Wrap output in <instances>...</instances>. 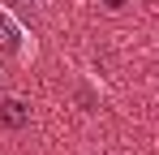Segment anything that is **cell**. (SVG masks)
I'll return each instance as SVG.
<instances>
[{"label": "cell", "instance_id": "obj_5", "mask_svg": "<svg viewBox=\"0 0 159 155\" xmlns=\"http://www.w3.org/2000/svg\"><path fill=\"white\" fill-rule=\"evenodd\" d=\"M0 82H4V73H0Z\"/></svg>", "mask_w": 159, "mask_h": 155}, {"label": "cell", "instance_id": "obj_3", "mask_svg": "<svg viewBox=\"0 0 159 155\" xmlns=\"http://www.w3.org/2000/svg\"><path fill=\"white\" fill-rule=\"evenodd\" d=\"M22 4H30V9H43V4H48V0H22Z\"/></svg>", "mask_w": 159, "mask_h": 155}, {"label": "cell", "instance_id": "obj_2", "mask_svg": "<svg viewBox=\"0 0 159 155\" xmlns=\"http://www.w3.org/2000/svg\"><path fill=\"white\" fill-rule=\"evenodd\" d=\"M0 121H4L9 129H22V125L30 121V108H26L22 99H4V103H0Z\"/></svg>", "mask_w": 159, "mask_h": 155}, {"label": "cell", "instance_id": "obj_4", "mask_svg": "<svg viewBox=\"0 0 159 155\" xmlns=\"http://www.w3.org/2000/svg\"><path fill=\"white\" fill-rule=\"evenodd\" d=\"M120 4H125V0H107V9H120Z\"/></svg>", "mask_w": 159, "mask_h": 155}, {"label": "cell", "instance_id": "obj_1", "mask_svg": "<svg viewBox=\"0 0 159 155\" xmlns=\"http://www.w3.org/2000/svg\"><path fill=\"white\" fill-rule=\"evenodd\" d=\"M0 48H4V52H13V56H22V60L34 52V48L26 43V30H22V22H17L9 9H0Z\"/></svg>", "mask_w": 159, "mask_h": 155}]
</instances>
